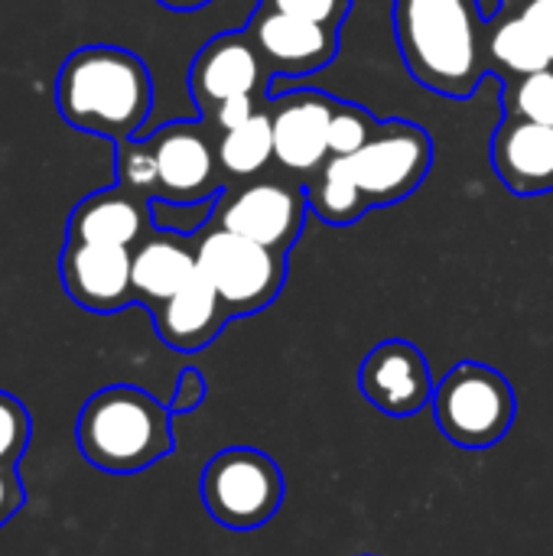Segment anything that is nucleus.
I'll list each match as a JSON object with an SVG mask.
<instances>
[{
    "label": "nucleus",
    "instance_id": "nucleus-22",
    "mask_svg": "<svg viewBox=\"0 0 553 556\" xmlns=\"http://www.w3.org/2000/svg\"><path fill=\"white\" fill-rule=\"evenodd\" d=\"M505 117H525L553 127V65L505 78Z\"/></svg>",
    "mask_w": 553,
    "mask_h": 556
},
{
    "label": "nucleus",
    "instance_id": "nucleus-1",
    "mask_svg": "<svg viewBox=\"0 0 553 556\" xmlns=\"http://www.w3.org/2000/svg\"><path fill=\"white\" fill-rule=\"evenodd\" d=\"M391 20L411 78L433 94L466 101L492 72L476 0H394Z\"/></svg>",
    "mask_w": 553,
    "mask_h": 556
},
{
    "label": "nucleus",
    "instance_id": "nucleus-18",
    "mask_svg": "<svg viewBox=\"0 0 553 556\" xmlns=\"http://www.w3.org/2000/svg\"><path fill=\"white\" fill-rule=\"evenodd\" d=\"M196 241H189L186 235L153 228L130 251L134 300L156 309L173 293H179L196 277Z\"/></svg>",
    "mask_w": 553,
    "mask_h": 556
},
{
    "label": "nucleus",
    "instance_id": "nucleus-25",
    "mask_svg": "<svg viewBox=\"0 0 553 556\" xmlns=\"http://www.w3.org/2000/svg\"><path fill=\"white\" fill-rule=\"evenodd\" d=\"M29 414L23 401L0 391V466H16L29 446Z\"/></svg>",
    "mask_w": 553,
    "mask_h": 556
},
{
    "label": "nucleus",
    "instance_id": "nucleus-7",
    "mask_svg": "<svg viewBox=\"0 0 553 556\" xmlns=\"http://www.w3.org/2000/svg\"><path fill=\"white\" fill-rule=\"evenodd\" d=\"M349 163L372 208H385L420 189L433 166V140L420 124L391 117L378 124L375 137Z\"/></svg>",
    "mask_w": 553,
    "mask_h": 556
},
{
    "label": "nucleus",
    "instance_id": "nucleus-23",
    "mask_svg": "<svg viewBox=\"0 0 553 556\" xmlns=\"http://www.w3.org/2000/svg\"><path fill=\"white\" fill-rule=\"evenodd\" d=\"M378 117L368 114L362 104L352 101H339L332 124H329V156H352L359 153L378 130Z\"/></svg>",
    "mask_w": 553,
    "mask_h": 556
},
{
    "label": "nucleus",
    "instance_id": "nucleus-28",
    "mask_svg": "<svg viewBox=\"0 0 553 556\" xmlns=\"http://www.w3.org/2000/svg\"><path fill=\"white\" fill-rule=\"evenodd\" d=\"M267 108V101H257L254 94H244V98H231V101H225V104H218L209 117H205V124L212 127V130H218V134H225V130H235V127H241V124H248L257 111H264Z\"/></svg>",
    "mask_w": 553,
    "mask_h": 556
},
{
    "label": "nucleus",
    "instance_id": "nucleus-31",
    "mask_svg": "<svg viewBox=\"0 0 553 556\" xmlns=\"http://www.w3.org/2000/svg\"><path fill=\"white\" fill-rule=\"evenodd\" d=\"M156 3H163L166 10H176V13H189V10H202V7H209L212 0H156Z\"/></svg>",
    "mask_w": 553,
    "mask_h": 556
},
{
    "label": "nucleus",
    "instance_id": "nucleus-10",
    "mask_svg": "<svg viewBox=\"0 0 553 556\" xmlns=\"http://www.w3.org/2000/svg\"><path fill=\"white\" fill-rule=\"evenodd\" d=\"M362 397L388 417H414L433 404L437 381L427 355L407 339L378 342L359 368Z\"/></svg>",
    "mask_w": 553,
    "mask_h": 556
},
{
    "label": "nucleus",
    "instance_id": "nucleus-17",
    "mask_svg": "<svg viewBox=\"0 0 553 556\" xmlns=\"http://www.w3.org/2000/svg\"><path fill=\"white\" fill-rule=\"evenodd\" d=\"M228 309L218 300L215 287L196 270V277L173 293L166 303H160L153 309V326L156 336L173 349V352H199L205 345H212L218 339V332L228 326Z\"/></svg>",
    "mask_w": 553,
    "mask_h": 556
},
{
    "label": "nucleus",
    "instance_id": "nucleus-12",
    "mask_svg": "<svg viewBox=\"0 0 553 556\" xmlns=\"http://www.w3.org/2000/svg\"><path fill=\"white\" fill-rule=\"evenodd\" d=\"M244 33L261 52L271 75H310L326 68L339 52V29L257 3Z\"/></svg>",
    "mask_w": 553,
    "mask_h": 556
},
{
    "label": "nucleus",
    "instance_id": "nucleus-15",
    "mask_svg": "<svg viewBox=\"0 0 553 556\" xmlns=\"http://www.w3.org/2000/svg\"><path fill=\"white\" fill-rule=\"evenodd\" d=\"M489 160L499 179L515 195H548L553 192V127L505 117L489 143Z\"/></svg>",
    "mask_w": 553,
    "mask_h": 556
},
{
    "label": "nucleus",
    "instance_id": "nucleus-3",
    "mask_svg": "<svg viewBox=\"0 0 553 556\" xmlns=\"http://www.w3.org/2000/svg\"><path fill=\"white\" fill-rule=\"evenodd\" d=\"M169 407L134 384H111L91 394L78 414V450L104 472L130 476L156 466L176 446Z\"/></svg>",
    "mask_w": 553,
    "mask_h": 556
},
{
    "label": "nucleus",
    "instance_id": "nucleus-21",
    "mask_svg": "<svg viewBox=\"0 0 553 556\" xmlns=\"http://www.w3.org/2000/svg\"><path fill=\"white\" fill-rule=\"evenodd\" d=\"M218 169L231 179H251L274 160V127L267 108L257 111L248 124L218 134L215 143Z\"/></svg>",
    "mask_w": 553,
    "mask_h": 556
},
{
    "label": "nucleus",
    "instance_id": "nucleus-20",
    "mask_svg": "<svg viewBox=\"0 0 553 556\" xmlns=\"http://www.w3.org/2000/svg\"><path fill=\"white\" fill-rule=\"evenodd\" d=\"M486 55H489V68L499 72L502 78H518L551 68L544 49L538 46L525 20L502 0L495 16L486 20Z\"/></svg>",
    "mask_w": 553,
    "mask_h": 556
},
{
    "label": "nucleus",
    "instance_id": "nucleus-11",
    "mask_svg": "<svg viewBox=\"0 0 553 556\" xmlns=\"http://www.w3.org/2000/svg\"><path fill=\"white\" fill-rule=\"evenodd\" d=\"M267 85H271V72L244 29L209 39L196 52L189 68V94L202 121L231 98L267 94Z\"/></svg>",
    "mask_w": 553,
    "mask_h": 556
},
{
    "label": "nucleus",
    "instance_id": "nucleus-29",
    "mask_svg": "<svg viewBox=\"0 0 553 556\" xmlns=\"http://www.w3.org/2000/svg\"><path fill=\"white\" fill-rule=\"evenodd\" d=\"M202 401H205V378H202V371H196V368L179 371L173 401L166 404L169 414H192Z\"/></svg>",
    "mask_w": 553,
    "mask_h": 556
},
{
    "label": "nucleus",
    "instance_id": "nucleus-13",
    "mask_svg": "<svg viewBox=\"0 0 553 556\" xmlns=\"http://www.w3.org/2000/svg\"><path fill=\"white\" fill-rule=\"evenodd\" d=\"M339 98L300 88L267 98L274 127V160L290 173H316L329 160V124Z\"/></svg>",
    "mask_w": 553,
    "mask_h": 556
},
{
    "label": "nucleus",
    "instance_id": "nucleus-4",
    "mask_svg": "<svg viewBox=\"0 0 553 556\" xmlns=\"http://www.w3.org/2000/svg\"><path fill=\"white\" fill-rule=\"evenodd\" d=\"M430 407L450 443L463 450H489L508 437L518 401L512 381L499 368L460 362L437 381Z\"/></svg>",
    "mask_w": 553,
    "mask_h": 556
},
{
    "label": "nucleus",
    "instance_id": "nucleus-26",
    "mask_svg": "<svg viewBox=\"0 0 553 556\" xmlns=\"http://www.w3.org/2000/svg\"><path fill=\"white\" fill-rule=\"evenodd\" d=\"M267 7H277L284 13H293V16H303V20H316V23H326V26H342L352 3L355 0H261Z\"/></svg>",
    "mask_w": 553,
    "mask_h": 556
},
{
    "label": "nucleus",
    "instance_id": "nucleus-24",
    "mask_svg": "<svg viewBox=\"0 0 553 556\" xmlns=\"http://www.w3.org/2000/svg\"><path fill=\"white\" fill-rule=\"evenodd\" d=\"M114 169H117V182L143 199H156V160H153V150L147 140L134 137V140H124L117 143V160H114Z\"/></svg>",
    "mask_w": 553,
    "mask_h": 556
},
{
    "label": "nucleus",
    "instance_id": "nucleus-2",
    "mask_svg": "<svg viewBox=\"0 0 553 556\" xmlns=\"http://www.w3.org/2000/svg\"><path fill=\"white\" fill-rule=\"evenodd\" d=\"M55 104L72 127L124 143L143 134L153 78L143 59L121 46H81L59 68Z\"/></svg>",
    "mask_w": 553,
    "mask_h": 556
},
{
    "label": "nucleus",
    "instance_id": "nucleus-27",
    "mask_svg": "<svg viewBox=\"0 0 553 556\" xmlns=\"http://www.w3.org/2000/svg\"><path fill=\"white\" fill-rule=\"evenodd\" d=\"M508 3L525 26L531 29V36L538 39V46L544 49L548 62L553 65V0H502Z\"/></svg>",
    "mask_w": 553,
    "mask_h": 556
},
{
    "label": "nucleus",
    "instance_id": "nucleus-14",
    "mask_svg": "<svg viewBox=\"0 0 553 556\" xmlns=\"http://www.w3.org/2000/svg\"><path fill=\"white\" fill-rule=\"evenodd\" d=\"M59 277L65 293L88 313H117L137 303L130 280V248L68 238L59 257Z\"/></svg>",
    "mask_w": 553,
    "mask_h": 556
},
{
    "label": "nucleus",
    "instance_id": "nucleus-19",
    "mask_svg": "<svg viewBox=\"0 0 553 556\" xmlns=\"http://www.w3.org/2000/svg\"><path fill=\"white\" fill-rule=\"evenodd\" d=\"M303 189H306L310 212L326 225L345 228L372 212V202L359 186L349 156H329Z\"/></svg>",
    "mask_w": 553,
    "mask_h": 556
},
{
    "label": "nucleus",
    "instance_id": "nucleus-9",
    "mask_svg": "<svg viewBox=\"0 0 553 556\" xmlns=\"http://www.w3.org/2000/svg\"><path fill=\"white\" fill-rule=\"evenodd\" d=\"M156 160V199L163 202H209L222 195L218 156L212 127L205 121H173L147 137Z\"/></svg>",
    "mask_w": 553,
    "mask_h": 556
},
{
    "label": "nucleus",
    "instance_id": "nucleus-16",
    "mask_svg": "<svg viewBox=\"0 0 553 556\" xmlns=\"http://www.w3.org/2000/svg\"><path fill=\"white\" fill-rule=\"evenodd\" d=\"M153 231L150 199L114 186L95 195H85L68 215V238L114 244V248H137Z\"/></svg>",
    "mask_w": 553,
    "mask_h": 556
},
{
    "label": "nucleus",
    "instance_id": "nucleus-30",
    "mask_svg": "<svg viewBox=\"0 0 553 556\" xmlns=\"http://www.w3.org/2000/svg\"><path fill=\"white\" fill-rule=\"evenodd\" d=\"M23 508V485L16 466H0V528Z\"/></svg>",
    "mask_w": 553,
    "mask_h": 556
},
{
    "label": "nucleus",
    "instance_id": "nucleus-5",
    "mask_svg": "<svg viewBox=\"0 0 553 556\" xmlns=\"http://www.w3.org/2000/svg\"><path fill=\"white\" fill-rule=\"evenodd\" d=\"M196 267L215 287L231 319L267 309L287 280V254L212 222L196 235Z\"/></svg>",
    "mask_w": 553,
    "mask_h": 556
},
{
    "label": "nucleus",
    "instance_id": "nucleus-8",
    "mask_svg": "<svg viewBox=\"0 0 553 556\" xmlns=\"http://www.w3.org/2000/svg\"><path fill=\"white\" fill-rule=\"evenodd\" d=\"M306 215L310 202L303 186L244 182L235 189H222L209 222L287 254L300 241Z\"/></svg>",
    "mask_w": 553,
    "mask_h": 556
},
{
    "label": "nucleus",
    "instance_id": "nucleus-6",
    "mask_svg": "<svg viewBox=\"0 0 553 556\" xmlns=\"http://www.w3.org/2000/svg\"><path fill=\"white\" fill-rule=\"evenodd\" d=\"M284 495L280 466L254 446H228L202 469V505L228 531L264 528L280 511Z\"/></svg>",
    "mask_w": 553,
    "mask_h": 556
}]
</instances>
